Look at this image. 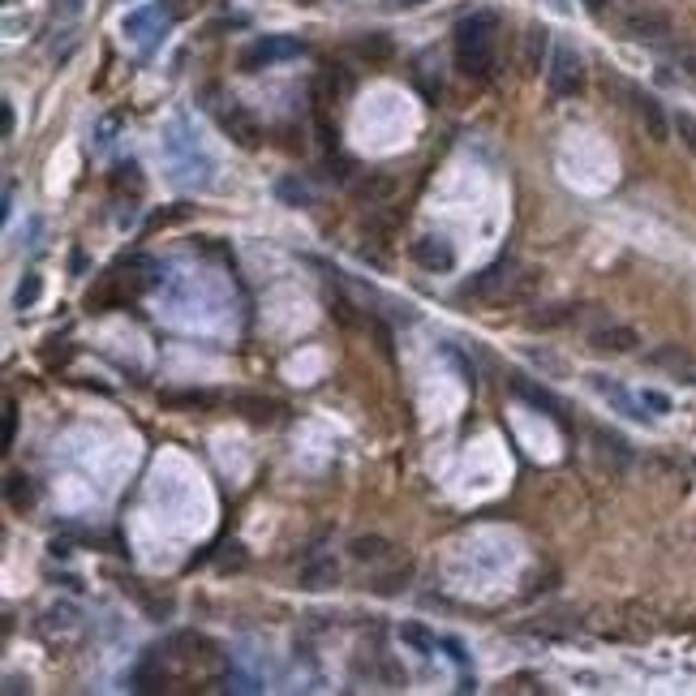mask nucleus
Here are the masks:
<instances>
[{"instance_id":"obj_11","label":"nucleus","mask_w":696,"mask_h":696,"mask_svg":"<svg viewBox=\"0 0 696 696\" xmlns=\"http://www.w3.org/2000/svg\"><path fill=\"white\" fill-rule=\"evenodd\" d=\"M589 439H593V447H598L602 460H611L615 468H628V464L637 460L632 443H628L623 434H615V430H602V425H593V430H589Z\"/></svg>"},{"instance_id":"obj_32","label":"nucleus","mask_w":696,"mask_h":696,"mask_svg":"<svg viewBox=\"0 0 696 696\" xmlns=\"http://www.w3.org/2000/svg\"><path fill=\"white\" fill-rule=\"evenodd\" d=\"M0 134H4V138L13 134V103H9V99L0 103Z\"/></svg>"},{"instance_id":"obj_8","label":"nucleus","mask_w":696,"mask_h":696,"mask_svg":"<svg viewBox=\"0 0 696 696\" xmlns=\"http://www.w3.org/2000/svg\"><path fill=\"white\" fill-rule=\"evenodd\" d=\"M215 116H219V125L228 129V138L236 142V147L254 151V147L263 142V138H258V125L250 120V112H245L241 103H232V99H228V103H219V108H215Z\"/></svg>"},{"instance_id":"obj_9","label":"nucleus","mask_w":696,"mask_h":696,"mask_svg":"<svg viewBox=\"0 0 696 696\" xmlns=\"http://www.w3.org/2000/svg\"><path fill=\"white\" fill-rule=\"evenodd\" d=\"M413 258H417V267L425 271H451L456 267V250H451V241L439 236V232H425L413 241Z\"/></svg>"},{"instance_id":"obj_17","label":"nucleus","mask_w":696,"mask_h":696,"mask_svg":"<svg viewBox=\"0 0 696 696\" xmlns=\"http://www.w3.org/2000/svg\"><path fill=\"white\" fill-rule=\"evenodd\" d=\"M348 555H352L357 563H379V559H387V555H391V541L379 538V533H366V538L348 541Z\"/></svg>"},{"instance_id":"obj_15","label":"nucleus","mask_w":696,"mask_h":696,"mask_svg":"<svg viewBox=\"0 0 696 696\" xmlns=\"http://www.w3.org/2000/svg\"><path fill=\"white\" fill-rule=\"evenodd\" d=\"M546 48H550V31H546L541 22H533V26L524 31V52H521V69H524V74H538L541 60H546Z\"/></svg>"},{"instance_id":"obj_1","label":"nucleus","mask_w":696,"mask_h":696,"mask_svg":"<svg viewBox=\"0 0 696 696\" xmlns=\"http://www.w3.org/2000/svg\"><path fill=\"white\" fill-rule=\"evenodd\" d=\"M495 35H499V18L490 9H477L468 18L456 22V69L464 77L486 82L495 69Z\"/></svg>"},{"instance_id":"obj_20","label":"nucleus","mask_w":696,"mask_h":696,"mask_svg":"<svg viewBox=\"0 0 696 696\" xmlns=\"http://www.w3.org/2000/svg\"><path fill=\"white\" fill-rule=\"evenodd\" d=\"M576 314H580V306H546V309H533V314H529V327L550 331V327H563V323H572Z\"/></svg>"},{"instance_id":"obj_5","label":"nucleus","mask_w":696,"mask_h":696,"mask_svg":"<svg viewBox=\"0 0 696 696\" xmlns=\"http://www.w3.org/2000/svg\"><path fill=\"white\" fill-rule=\"evenodd\" d=\"M628 103H632V112H637L640 129L654 138V142H666L671 138V116H666V108L657 103L649 91H640V86H628Z\"/></svg>"},{"instance_id":"obj_4","label":"nucleus","mask_w":696,"mask_h":696,"mask_svg":"<svg viewBox=\"0 0 696 696\" xmlns=\"http://www.w3.org/2000/svg\"><path fill=\"white\" fill-rule=\"evenodd\" d=\"M550 91L559 99H572L584 91V60L576 48H555L550 57Z\"/></svg>"},{"instance_id":"obj_31","label":"nucleus","mask_w":696,"mask_h":696,"mask_svg":"<svg viewBox=\"0 0 696 696\" xmlns=\"http://www.w3.org/2000/svg\"><path fill=\"white\" fill-rule=\"evenodd\" d=\"M640 405H649V408H657V413H666V408H671V400H666V396H657V391H640Z\"/></svg>"},{"instance_id":"obj_18","label":"nucleus","mask_w":696,"mask_h":696,"mask_svg":"<svg viewBox=\"0 0 696 696\" xmlns=\"http://www.w3.org/2000/svg\"><path fill=\"white\" fill-rule=\"evenodd\" d=\"M335 580H340L335 559H309L306 567H301V584H306V589H331Z\"/></svg>"},{"instance_id":"obj_3","label":"nucleus","mask_w":696,"mask_h":696,"mask_svg":"<svg viewBox=\"0 0 696 696\" xmlns=\"http://www.w3.org/2000/svg\"><path fill=\"white\" fill-rule=\"evenodd\" d=\"M306 57V43L292 35H263L254 39L250 48L241 52V69L245 74H258V69H267V65H280V60H297Z\"/></svg>"},{"instance_id":"obj_10","label":"nucleus","mask_w":696,"mask_h":696,"mask_svg":"<svg viewBox=\"0 0 696 696\" xmlns=\"http://www.w3.org/2000/svg\"><path fill=\"white\" fill-rule=\"evenodd\" d=\"M640 335L632 327H623V323H602V327L589 331V348H598V352H615V357H623V352H637Z\"/></svg>"},{"instance_id":"obj_27","label":"nucleus","mask_w":696,"mask_h":696,"mask_svg":"<svg viewBox=\"0 0 696 696\" xmlns=\"http://www.w3.org/2000/svg\"><path fill=\"white\" fill-rule=\"evenodd\" d=\"M280 198H284V202H297V207H309V202H314L309 185H301V181H280Z\"/></svg>"},{"instance_id":"obj_6","label":"nucleus","mask_w":696,"mask_h":696,"mask_svg":"<svg viewBox=\"0 0 696 696\" xmlns=\"http://www.w3.org/2000/svg\"><path fill=\"white\" fill-rule=\"evenodd\" d=\"M623 35L637 43H666L671 39V18L662 9H632L623 18Z\"/></svg>"},{"instance_id":"obj_7","label":"nucleus","mask_w":696,"mask_h":696,"mask_svg":"<svg viewBox=\"0 0 696 696\" xmlns=\"http://www.w3.org/2000/svg\"><path fill=\"white\" fill-rule=\"evenodd\" d=\"M512 391L521 396L524 405L541 408V413H546L550 422H555V425H563V430H567V405H563V400H559V396H555V391H546V387H541V383H529V379H512Z\"/></svg>"},{"instance_id":"obj_16","label":"nucleus","mask_w":696,"mask_h":696,"mask_svg":"<svg viewBox=\"0 0 696 696\" xmlns=\"http://www.w3.org/2000/svg\"><path fill=\"white\" fill-rule=\"evenodd\" d=\"M352 52L366 60V65H387V60L396 57V43H391V35H383V31H370V35H361L352 43Z\"/></svg>"},{"instance_id":"obj_12","label":"nucleus","mask_w":696,"mask_h":696,"mask_svg":"<svg viewBox=\"0 0 696 696\" xmlns=\"http://www.w3.org/2000/svg\"><path fill=\"white\" fill-rule=\"evenodd\" d=\"M396 190H400V181H396L391 173H366L361 181H352V198H357V202H366V207L387 202Z\"/></svg>"},{"instance_id":"obj_30","label":"nucleus","mask_w":696,"mask_h":696,"mask_svg":"<svg viewBox=\"0 0 696 696\" xmlns=\"http://www.w3.org/2000/svg\"><path fill=\"white\" fill-rule=\"evenodd\" d=\"M13 434H18V405L9 400L4 405V447H13Z\"/></svg>"},{"instance_id":"obj_19","label":"nucleus","mask_w":696,"mask_h":696,"mask_svg":"<svg viewBox=\"0 0 696 696\" xmlns=\"http://www.w3.org/2000/svg\"><path fill=\"white\" fill-rule=\"evenodd\" d=\"M4 499H9L13 512H31V507H35V486H31V477L9 473V477H4Z\"/></svg>"},{"instance_id":"obj_33","label":"nucleus","mask_w":696,"mask_h":696,"mask_svg":"<svg viewBox=\"0 0 696 696\" xmlns=\"http://www.w3.org/2000/svg\"><path fill=\"white\" fill-rule=\"evenodd\" d=\"M683 69H688V74L696 77V52H688V57H683Z\"/></svg>"},{"instance_id":"obj_23","label":"nucleus","mask_w":696,"mask_h":696,"mask_svg":"<svg viewBox=\"0 0 696 696\" xmlns=\"http://www.w3.org/2000/svg\"><path fill=\"white\" fill-rule=\"evenodd\" d=\"M649 361H654V366H666V370H679V374L692 366V357L683 352V344H662V348H654V352H649Z\"/></svg>"},{"instance_id":"obj_13","label":"nucleus","mask_w":696,"mask_h":696,"mask_svg":"<svg viewBox=\"0 0 696 696\" xmlns=\"http://www.w3.org/2000/svg\"><path fill=\"white\" fill-rule=\"evenodd\" d=\"M232 408L250 425H271V422H280V413H284V405H275L267 396H232Z\"/></svg>"},{"instance_id":"obj_24","label":"nucleus","mask_w":696,"mask_h":696,"mask_svg":"<svg viewBox=\"0 0 696 696\" xmlns=\"http://www.w3.org/2000/svg\"><path fill=\"white\" fill-rule=\"evenodd\" d=\"M400 640H405V645H413V649H422V654H430V649H434V637L425 632L422 623H405V628H400Z\"/></svg>"},{"instance_id":"obj_28","label":"nucleus","mask_w":696,"mask_h":696,"mask_svg":"<svg viewBox=\"0 0 696 696\" xmlns=\"http://www.w3.org/2000/svg\"><path fill=\"white\" fill-rule=\"evenodd\" d=\"M675 134H679V142H683V147L696 155V116L675 112Z\"/></svg>"},{"instance_id":"obj_2","label":"nucleus","mask_w":696,"mask_h":696,"mask_svg":"<svg viewBox=\"0 0 696 696\" xmlns=\"http://www.w3.org/2000/svg\"><path fill=\"white\" fill-rule=\"evenodd\" d=\"M516 258L512 254H503V258H495L490 267H482L477 275H468L460 284V301H503L507 292H512V284H516Z\"/></svg>"},{"instance_id":"obj_29","label":"nucleus","mask_w":696,"mask_h":696,"mask_svg":"<svg viewBox=\"0 0 696 696\" xmlns=\"http://www.w3.org/2000/svg\"><path fill=\"white\" fill-rule=\"evenodd\" d=\"M348 176H352V159H344V155L327 159V181H348Z\"/></svg>"},{"instance_id":"obj_21","label":"nucleus","mask_w":696,"mask_h":696,"mask_svg":"<svg viewBox=\"0 0 696 696\" xmlns=\"http://www.w3.org/2000/svg\"><path fill=\"white\" fill-rule=\"evenodd\" d=\"M408 580H413V563H400V567H391L383 576L374 580V593H383V598H396V593H405Z\"/></svg>"},{"instance_id":"obj_22","label":"nucleus","mask_w":696,"mask_h":696,"mask_svg":"<svg viewBox=\"0 0 696 696\" xmlns=\"http://www.w3.org/2000/svg\"><path fill=\"white\" fill-rule=\"evenodd\" d=\"M344 91H348L344 69H340V65H327V69L318 74V99H323V103H335Z\"/></svg>"},{"instance_id":"obj_25","label":"nucleus","mask_w":696,"mask_h":696,"mask_svg":"<svg viewBox=\"0 0 696 696\" xmlns=\"http://www.w3.org/2000/svg\"><path fill=\"white\" fill-rule=\"evenodd\" d=\"M164 405H215L211 391H164Z\"/></svg>"},{"instance_id":"obj_35","label":"nucleus","mask_w":696,"mask_h":696,"mask_svg":"<svg viewBox=\"0 0 696 696\" xmlns=\"http://www.w3.org/2000/svg\"><path fill=\"white\" fill-rule=\"evenodd\" d=\"M69 4H77V0H69Z\"/></svg>"},{"instance_id":"obj_14","label":"nucleus","mask_w":696,"mask_h":696,"mask_svg":"<svg viewBox=\"0 0 696 696\" xmlns=\"http://www.w3.org/2000/svg\"><path fill=\"white\" fill-rule=\"evenodd\" d=\"M589 387H593L598 396H606V400H611L619 413H628V417L645 422V413H640V400H632V396H628V391H623L615 379H606V374H589Z\"/></svg>"},{"instance_id":"obj_34","label":"nucleus","mask_w":696,"mask_h":696,"mask_svg":"<svg viewBox=\"0 0 696 696\" xmlns=\"http://www.w3.org/2000/svg\"><path fill=\"white\" fill-rule=\"evenodd\" d=\"M602 4H606V0H584V9H593V13H602Z\"/></svg>"},{"instance_id":"obj_26","label":"nucleus","mask_w":696,"mask_h":696,"mask_svg":"<svg viewBox=\"0 0 696 696\" xmlns=\"http://www.w3.org/2000/svg\"><path fill=\"white\" fill-rule=\"evenodd\" d=\"M39 292H43V284H39V275H26V280L18 284V292H13V306H18V309L35 306V301H39Z\"/></svg>"}]
</instances>
